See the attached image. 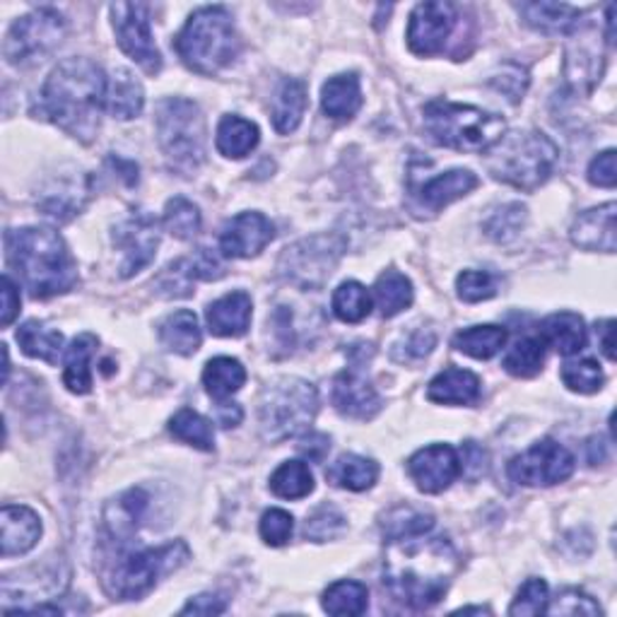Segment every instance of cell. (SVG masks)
<instances>
[{"mask_svg":"<svg viewBox=\"0 0 617 617\" xmlns=\"http://www.w3.org/2000/svg\"><path fill=\"white\" fill-rule=\"evenodd\" d=\"M615 215H617V205L613 201L582 213L572 225L574 246L584 248V252L615 254V248H617Z\"/></svg>","mask_w":617,"mask_h":617,"instance_id":"22","label":"cell"},{"mask_svg":"<svg viewBox=\"0 0 617 617\" xmlns=\"http://www.w3.org/2000/svg\"><path fill=\"white\" fill-rule=\"evenodd\" d=\"M523 22L543 34H574L582 28L584 10L567 3H521Z\"/></svg>","mask_w":617,"mask_h":617,"instance_id":"24","label":"cell"},{"mask_svg":"<svg viewBox=\"0 0 617 617\" xmlns=\"http://www.w3.org/2000/svg\"><path fill=\"white\" fill-rule=\"evenodd\" d=\"M6 258L34 299L65 295L77 285L75 258L63 236L51 227L8 230Z\"/></svg>","mask_w":617,"mask_h":617,"instance_id":"3","label":"cell"},{"mask_svg":"<svg viewBox=\"0 0 617 617\" xmlns=\"http://www.w3.org/2000/svg\"><path fill=\"white\" fill-rule=\"evenodd\" d=\"M408 472L419 492L439 494L461 476V458L449 444H432L411 456Z\"/></svg>","mask_w":617,"mask_h":617,"instance_id":"16","label":"cell"},{"mask_svg":"<svg viewBox=\"0 0 617 617\" xmlns=\"http://www.w3.org/2000/svg\"><path fill=\"white\" fill-rule=\"evenodd\" d=\"M331 449V442H328L326 435H309L307 439H301L299 451L309 456V461H323V456Z\"/></svg>","mask_w":617,"mask_h":617,"instance_id":"61","label":"cell"},{"mask_svg":"<svg viewBox=\"0 0 617 617\" xmlns=\"http://www.w3.org/2000/svg\"><path fill=\"white\" fill-rule=\"evenodd\" d=\"M435 529V517L425 514V511H415L411 507H396L384 517L382 531L386 535V541L403 535H415V533H427Z\"/></svg>","mask_w":617,"mask_h":617,"instance_id":"47","label":"cell"},{"mask_svg":"<svg viewBox=\"0 0 617 617\" xmlns=\"http://www.w3.org/2000/svg\"><path fill=\"white\" fill-rule=\"evenodd\" d=\"M574 456L555 439L535 442L531 449L511 458L509 478L526 488H553L574 472Z\"/></svg>","mask_w":617,"mask_h":617,"instance_id":"12","label":"cell"},{"mask_svg":"<svg viewBox=\"0 0 617 617\" xmlns=\"http://www.w3.org/2000/svg\"><path fill=\"white\" fill-rule=\"evenodd\" d=\"M321 606L328 615H362L370 606V591L360 582H336L323 591Z\"/></svg>","mask_w":617,"mask_h":617,"instance_id":"40","label":"cell"},{"mask_svg":"<svg viewBox=\"0 0 617 617\" xmlns=\"http://www.w3.org/2000/svg\"><path fill=\"white\" fill-rule=\"evenodd\" d=\"M160 340L169 352L191 358V354L199 352L203 343L199 317L189 309H179L174 313H169V317L160 323Z\"/></svg>","mask_w":617,"mask_h":617,"instance_id":"29","label":"cell"},{"mask_svg":"<svg viewBox=\"0 0 617 617\" xmlns=\"http://www.w3.org/2000/svg\"><path fill=\"white\" fill-rule=\"evenodd\" d=\"M550 615H588V617H598L603 610L598 603L591 598L588 594H584V591L579 588H564L562 594L555 598L553 606H547Z\"/></svg>","mask_w":617,"mask_h":617,"instance_id":"54","label":"cell"},{"mask_svg":"<svg viewBox=\"0 0 617 617\" xmlns=\"http://www.w3.org/2000/svg\"><path fill=\"white\" fill-rule=\"evenodd\" d=\"M526 217H529L526 205L507 203L502 208H497L494 213L488 220H485L482 230H485V234L490 236V240L500 242V244H509L521 234L523 225H526Z\"/></svg>","mask_w":617,"mask_h":617,"instance_id":"45","label":"cell"},{"mask_svg":"<svg viewBox=\"0 0 617 617\" xmlns=\"http://www.w3.org/2000/svg\"><path fill=\"white\" fill-rule=\"evenodd\" d=\"M490 83H492L494 89L504 92V95L511 102H519L523 97V92H526V87H529V73L523 71V68H519V65L509 63V65H504L500 75L492 77Z\"/></svg>","mask_w":617,"mask_h":617,"instance_id":"55","label":"cell"},{"mask_svg":"<svg viewBox=\"0 0 617 617\" xmlns=\"http://www.w3.org/2000/svg\"><path fill=\"white\" fill-rule=\"evenodd\" d=\"M252 309L254 301L244 290L220 297L205 311L210 333L220 338H242L252 326Z\"/></svg>","mask_w":617,"mask_h":617,"instance_id":"23","label":"cell"},{"mask_svg":"<svg viewBox=\"0 0 617 617\" xmlns=\"http://www.w3.org/2000/svg\"><path fill=\"white\" fill-rule=\"evenodd\" d=\"M562 382L574 393H598L606 384V374H603L600 364L596 360H576L562 366Z\"/></svg>","mask_w":617,"mask_h":617,"instance_id":"48","label":"cell"},{"mask_svg":"<svg viewBox=\"0 0 617 617\" xmlns=\"http://www.w3.org/2000/svg\"><path fill=\"white\" fill-rule=\"evenodd\" d=\"M345 517L340 514L336 507H321L313 511V514L307 519L305 523V538L307 541L313 543H326V541H333L340 533L345 531Z\"/></svg>","mask_w":617,"mask_h":617,"instance_id":"49","label":"cell"},{"mask_svg":"<svg viewBox=\"0 0 617 617\" xmlns=\"http://www.w3.org/2000/svg\"><path fill=\"white\" fill-rule=\"evenodd\" d=\"M458 299L476 305V301L492 299L497 295V278L485 270H464L456 278Z\"/></svg>","mask_w":617,"mask_h":617,"instance_id":"50","label":"cell"},{"mask_svg":"<svg viewBox=\"0 0 617 617\" xmlns=\"http://www.w3.org/2000/svg\"><path fill=\"white\" fill-rule=\"evenodd\" d=\"M560 162V148L541 130H517L502 136L488 150L485 167L492 179L519 191H535L553 177Z\"/></svg>","mask_w":617,"mask_h":617,"instance_id":"4","label":"cell"},{"mask_svg":"<svg viewBox=\"0 0 617 617\" xmlns=\"http://www.w3.org/2000/svg\"><path fill=\"white\" fill-rule=\"evenodd\" d=\"M18 343L28 358L46 364H58L63 352V336L39 321H28L18 328Z\"/></svg>","mask_w":617,"mask_h":617,"instance_id":"37","label":"cell"},{"mask_svg":"<svg viewBox=\"0 0 617 617\" xmlns=\"http://www.w3.org/2000/svg\"><path fill=\"white\" fill-rule=\"evenodd\" d=\"M191 550L183 541L167 543L162 547L136 550V553L130 550V553L116 557L104 584H107V591L116 600H138L148 596L162 576L187 564Z\"/></svg>","mask_w":617,"mask_h":617,"instance_id":"9","label":"cell"},{"mask_svg":"<svg viewBox=\"0 0 617 617\" xmlns=\"http://www.w3.org/2000/svg\"><path fill=\"white\" fill-rule=\"evenodd\" d=\"M92 193V179L83 172H71L51 179L42 195H39L36 208L42 215L54 222H71L87 205Z\"/></svg>","mask_w":617,"mask_h":617,"instance_id":"18","label":"cell"},{"mask_svg":"<svg viewBox=\"0 0 617 617\" xmlns=\"http://www.w3.org/2000/svg\"><path fill=\"white\" fill-rule=\"evenodd\" d=\"M142 107H146V92H142L138 77L130 71L118 68L109 83V114L118 121H130V118H136L142 111Z\"/></svg>","mask_w":617,"mask_h":617,"instance_id":"33","label":"cell"},{"mask_svg":"<svg viewBox=\"0 0 617 617\" xmlns=\"http://www.w3.org/2000/svg\"><path fill=\"white\" fill-rule=\"evenodd\" d=\"M490 615L492 610L490 608H461V610H456L454 615Z\"/></svg>","mask_w":617,"mask_h":617,"instance_id":"64","label":"cell"},{"mask_svg":"<svg viewBox=\"0 0 617 617\" xmlns=\"http://www.w3.org/2000/svg\"><path fill=\"white\" fill-rule=\"evenodd\" d=\"M319 413V391L307 379L283 376L266 386L258 403L260 432L268 442H285L307 432Z\"/></svg>","mask_w":617,"mask_h":617,"instance_id":"8","label":"cell"},{"mask_svg":"<svg viewBox=\"0 0 617 617\" xmlns=\"http://www.w3.org/2000/svg\"><path fill=\"white\" fill-rule=\"evenodd\" d=\"M177 54L189 71L199 75H215L240 54L232 15L227 8L208 6L195 10L177 36Z\"/></svg>","mask_w":617,"mask_h":617,"instance_id":"5","label":"cell"},{"mask_svg":"<svg viewBox=\"0 0 617 617\" xmlns=\"http://www.w3.org/2000/svg\"><path fill=\"white\" fill-rule=\"evenodd\" d=\"M111 20L116 42L148 75L162 71V54L155 46L150 30V8L146 3H114Z\"/></svg>","mask_w":617,"mask_h":617,"instance_id":"13","label":"cell"},{"mask_svg":"<svg viewBox=\"0 0 617 617\" xmlns=\"http://www.w3.org/2000/svg\"><path fill=\"white\" fill-rule=\"evenodd\" d=\"M333 405L336 411L350 417L366 423L382 411V398H379L376 389L370 384V379H364L362 372H343L336 376L333 382Z\"/></svg>","mask_w":617,"mask_h":617,"instance_id":"19","label":"cell"},{"mask_svg":"<svg viewBox=\"0 0 617 617\" xmlns=\"http://www.w3.org/2000/svg\"><path fill=\"white\" fill-rule=\"evenodd\" d=\"M596 338H598V348L603 350V354L610 362H615V321L606 319L596 323Z\"/></svg>","mask_w":617,"mask_h":617,"instance_id":"62","label":"cell"},{"mask_svg":"<svg viewBox=\"0 0 617 617\" xmlns=\"http://www.w3.org/2000/svg\"><path fill=\"white\" fill-rule=\"evenodd\" d=\"M476 187H478V177L468 172V169H451V172H444L423 183L411 181L415 203L432 215L442 213L446 205L464 199V195H468Z\"/></svg>","mask_w":617,"mask_h":617,"instance_id":"20","label":"cell"},{"mask_svg":"<svg viewBox=\"0 0 617 617\" xmlns=\"http://www.w3.org/2000/svg\"><path fill=\"white\" fill-rule=\"evenodd\" d=\"M458 458H461V472L468 480H478L488 472V454L476 442H466Z\"/></svg>","mask_w":617,"mask_h":617,"instance_id":"57","label":"cell"},{"mask_svg":"<svg viewBox=\"0 0 617 617\" xmlns=\"http://www.w3.org/2000/svg\"><path fill=\"white\" fill-rule=\"evenodd\" d=\"M97 345H99L97 336L83 333L73 340L68 350H65L63 384L68 386L71 393H77V396H85V393L92 391L89 362H92V358H95Z\"/></svg>","mask_w":617,"mask_h":617,"instance_id":"31","label":"cell"},{"mask_svg":"<svg viewBox=\"0 0 617 617\" xmlns=\"http://www.w3.org/2000/svg\"><path fill=\"white\" fill-rule=\"evenodd\" d=\"M242 417H244V411H242V405H236V403H227V401H222L217 405V423L230 429V427H236L242 423Z\"/></svg>","mask_w":617,"mask_h":617,"instance_id":"63","label":"cell"},{"mask_svg":"<svg viewBox=\"0 0 617 617\" xmlns=\"http://www.w3.org/2000/svg\"><path fill=\"white\" fill-rule=\"evenodd\" d=\"M458 570L461 557L446 535L393 538L384 555V588L405 608L429 610L446 596Z\"/></svg>","mask_w":617,"mask_h":617,"instance_id":"1","label":"cell"},{"mask_svg":"<svg viewBox=\"0 0 617 617\" xmlns=\"http://www.w3.org/2000/svg\"><path fill=\"white\" fill-rule=\"evenodd\" d=\"M114 244L121 248V278H134L146 266L152 264L160 246V227L157 220L148 215L146 210H134L128 220L114 230Z\"/></svg>","mask_w":617,"mask_h":617,"instance_id":"14","label":"cell"},{"mask_svg":"<svg viewBox=\"0 0 617 617\" xmlns=\"http://www.w3.org/2000/svg\"><path fill=\"white\" fill-rule=\"evenodd\" d=\"M260 538L270 547H283L292 538L295 531V519L292 514H287L285 509H268L264 517H260Z\"/></svg>","mask_w":617,"mask_h":617,"instance_id":"53","label":"cell"},{"mask_svg":"<svg viewBox=\"0 0 617 617\" xmlns=\"http://www.w3.org/2000/svg\"><path fill=\"white\" fill-rule=\"evenodd\" d=\"M20 290H18V285L15 280L10 278V273L3 275V319H0V323H3V328H8L12 321H15V317L20 313Z\"/></svg>","mask_w":617,"mask_h":617,"instance_id":"59","label":"cell"},{"mask_svg":"<svg viewBox=\"0 0 617 617\" xmlns=\"http://www.w3.org/2000/svg\"><path fill=\"white\" fill-rule=\"evenodd\" d=\"M345 248L348 242L343 234H313L285 248L278 270L290 285L301 290H317L331 278Z\"/></svg>","mask_w":617,"mask_h":617,"instance_id":"10","label":"cell"},{"mask_svg":"<svg viewBox=\"0 0 617 617\" xmlns=\"http://www.w3.org/2000/svg\"><path fill=\"white\" fill-rule=\"evenodd\" d=\"M374 299L376 309L382 311L384 319H393L403 309H408L415 299L413 283L398 270H386L374 283Z\"/></svg>","mask_w":617,"mask_h":617,"instance_id":"36","label":"cell"},{"mask_svg":"<svg viewBox=\"0 0 617 617\" xmlns=\"http://www.w3.org/2000/svg\"><path fill=\"white\" fill-rule=\"evenodd\" d=\"M246 382V370L240 360L234 358H215L205 364L203 386L210 398L217 403L227 401L232 393L240 391Z\"/></svg>","mask_w":617,"mask_h":617,"instance_id":"35","label":"cell"},{"mask_svg":"<svg viewBox=\"0 0 617 617\" xmlns=\"http://www.w3.org/2000/svg\"><path fill=\"white\" fill-rule=\"evenodd\" d=\"M201 225L203 220L199 205H193L189 199H183V195H177V199L164 205V227L169 234L177 236V240H193V236L201 232Z\"/></svg>","mask_w":617,"mask_h":617,"instance_id":"46","label":"cell"},{"mask_svg":"<svg viewBox=\"0 0 617 617\" xmlns=\"http://www.w3.org/2000/svg\"><path fill=\"white\" fill-rule=\"evenodd\" d=\"M545 345L541 338H521L507 354L502 366L517 379H531L543 372Z\"/></svg>","mask_w":617,"mask_h":617,"instance_id":"42","label":"cell"},{"mask_svg":"<svg viewBox=\"0 0 617 617\" xmlns=\"http://www.w3.org/2000/svg\"><path fill=\"white\" fill-rule=\"evenodd\" d=\"M275 240L273 222L264 213H242L220 232V252L227 258H254Z\"/></svg>","mask_w":617,"mask_h":617,"instance_id":"17","label":"cell"},{"mask_svg":"<svg viewBox=\"0 0 617 617\" xmlns=\"http://www.w3.org/2000/svg\"><path fill=\"white\" fill-rule=\"evenodd\" d=\"M362 107V87L358 73H340L321 89V109L336 121H348Z\"/></svg>","mask_w":617,"mask_h":617,"instance_id":"27","label":"cell"},{"mask_svg":"<svg viewBox=\"0 0 617 617\" xmlns=\"http://www.w3.org/2000/svg\"><path fill=\"white\" fill-rule=\"evenodd\" d=\"M260 140L258 134V126L246 121V118L230 114V116H222V121L217 126V150L230 157V160H242L252 150H256Z\"/></svg>","mask_w":617,"mask_h":617,"instance_id":"34","label":"cell"},{"mask_svg":"<svg viewBox=\"0 0 617 617\" xmlns=\"http://www.w3.org/2000/svg\"><path fill=\"white\" fill-rule=\"evenodd\" d=\"M157 140L167 162L181 174H193L205 162V118L195 102L167 97L157 104Z\"/></svg>","mask_w":617,"mask_h":617,"instance_id":"7","label":"cell"},{"mask_svg":"<svg viewBox=\"0 0 617 617\" xmlns=\"http://www.w3.org/2000/svg\"><path fill=\"white\" fill-rule=\"evenodd\" d=\"M437 345V333L432 328H415L411 336H405L401 343L393 348V360L396 362H417Z\"/></svg>","mask_w":617,"mask_h":617,"instance_id":"51","label":"cell"},{"mask_svg":"<svg viewBox=\"0 0 617 617\" xmlns=\"http://www.w3.org/2000/svg\"><path fill=\"white\" fill-rule=\"evenodd\" d=\"M307 111V85L301 81H283L273 102V126L280 136H290L299 128L301 116Z\"/></svg>","mask_w":617,"mask_h":617,"instance_id":"32","label":"cell"},{"mask_svg":"<svg viewBox=\"0 0 617 617\" xmlns=\"http://www.w3.org/2000/svg\"><path fill=\"white\" fill-rule=\"evenodd\" d=\"M326 478L340 490L350 492H364L374 488L379 478V464L372 458H364L358 454H343L336 458V464L326 470Z\"/></svg>","mask_w":617,"mask_h":617,"instance_id":"30","label":"cell"},{"mask_svg":"<svg viewBox=\"0 0 617 617\" xmlns=\"http://www.w3.org/2000/svg\"><path fill=\"white\" fill-rule=\"evenodd\" d=\"M148 502H150L148 492L140 488L128 490L118 497V500H114L107 507V514H104L111 538H118V543H126L128 538L138 531V523L142 514H146Z\"/></svg>","mask_w":617,"mask_h":617,"instance_id":"28","label":"cell"},{"mask_svg":"<svg viewBox=\"0 0 617 617\" xmlns=\"http://www.w3.org/2000/svg\"><path fill=\"white\" fill-rule=\"evenodd\" d=\"M458 10L446 0H432V3H419L408 24V46L417 56H435L449 42L456 28Z\"/></svg>","mask_w":617,"mask_h":617,"instance_id":"15","label":"cell"},{"mask_svg":"<svg viewBox=\"0 0 617 617\" xmlns=\"http://www.w3.org/2000/svg\"><path fill=\"white\" fill-rule=\"evenodd\" d=\"M199 278L193 268V258H179L169 264L152 280V292L162 299H183L193 295V280Z\"/></svg>","mask_w":617,"mask_h":617,"instance_id":"43","label":"cell"},{"mask_svg":"<svg viewBox=\"0 0 617 617\" xmlns=\"http://www.w3.org/2000/svg\"><path fill=\"white\" fill-rule=\"evenodd\" d=\"M65 36V20L54 8H39L12 22L3 54L12 65H30L49 56Z\"/></svg>","mask_w":617,"mask_h":617,"instance_id":"11","label":"cell"},{"mask_svg":"<svg viewBox=\"0 0 617 617\" xmlns=\"http://www.w3.org/2000/svg\"><path fill=\"white\" fill-rule=\"evenodd\" d=\"M586 323L579 313L572 311H560L550 313V317L541 323V340L543 345H550L562 358L582 352L586 348Z\"/></svg>","mask_w":617,"mask_h":617,"instance_id":"25","label":"cell"},{"mask_svg":"<svg viewBox=\"0 0 617 617\" xmlns=\"http://www.w3.org/2000/svg\"><path fill=\"white\" fill-rule=\"evenodd\" d=\"M427 398L439 405H472L480 398V379L468 370L449 366L432 379Z\"/></svg>","mask_w":617,"mask_h":617,"instance_id":"26","label":"cell"},{"mask_svg":"<svg viewBox=\"0 0 617 617\" xmlns=\"http://www.w3.org/2000/svg\"><path fill=\"white\" fill-rule=\"evenodd\" d=\"M109 81L89 58L58 63L39 95L36 114L81 142H92L99 130L102 109L107 107Z\"/></svg>","mask_w":617,"mask_h":617,"instance_id":"2","label":"cell"},{"mask_svg":"<svg viewBox=\"0 0 617 617\" xmlns=\"http://www.w3.org/2000/svg\"><path fill=\"white\" fill-rule=\"evenodd\" d=\"M547 584L543 579H529L521 586L514 603H511L509 615H543L547 610Z\"/></svg>","mask_w":617,"mask_h":617,"instance_id":"52","label":"cell"},{"mask_svg":"<svg viewBox=\"0 0 617 617\" xmlns=\"http://www.w3.org/2000/svg\"><path fill=\"white\" fill-rule=\"evenodd\" d=\"M273 494L283 500H305L313 492V476L305 461H285L270 476Z\"/></svg>","mask_w":617,"mask_h":617,"instance_id":"41","label":"cell"},{"mask_svg":"<svg viewBox=\"0 0 617 617\" xmlns=\"http://www.w3.org/2000/svg\"><path fill=\"white\" fill-rule=\"evenodd\" d=\"M588 181L600 189H613L617 183V167H615V150H606L596 155L588 164Z\"/></svg>","mask_w":617,"mask_h":617,"instance_id":"56","label":"cell"},{"mask_svg":"<svg viewBox=\"0 0 617 617\" xmlns=\"http://www.w3.org/2000/svg\"><path fill=\"white\" fill-rule=\"evenodd\" d=\"M169 432H172L174 439L189 444V446H195V449H201V451L215 449L213 423L191 408H181L172 419H169Z\"/></svg>","mask_w":617,"mask_h":617,"instance_id":"39","label":"cell"},{"mask_svg":"<svg viewBox=\"0 0 617 617\" xmlns=\"http://www.w3.org/2000/svg\"><path fill=\"white\" fill-rule=\"evenodd\" d=\"M427 136L437 146L458 152H488L494 142H500L507 121L502 116L482 111L470 104H454L435 99L423 111Z\"/></svg>","mask_w":617,"mask_h":617,"instance_id":"6","label":"cell"},{"mask_svg":"<svg viewBox=\"0 0 617 617\" xmlns=\"http://www.w3.org/2000/svg\"><path fill=\"white\" fill-rule=\"evenodd\" d=\"M193 268L201 280H220L222 275H225V266H222L217 254L210 252V248H201V252L195 254Z\"/></svg>","mask_w":617,"mask_h":617,"instance_id":"58","label":"cell"},{"mask_svg":"<svg viewBox=\"0 0 617 617\" xmlns=\"http://www.w3.org/2000/svg\"><path fill=\"white\" fill-rule=\"evenodd\" d=\"M507 343V328L502 326H472L454 336V348L472 360H490Z\"/></svg>","mask_w":617,"mask_h":617,"instance_id":"38","label":"cell"},{"mask_svg":"<svg viewBox=\"0 0 617 617\" xmlns=\"http://www.w3.org/2000/svg\"><path fill=\"white\" fill-rule=\"evenodd\" d=\"M42 538V519L22 504H6L0 511V553L3 557L24 555Z\"/></svg>","mask_w":617,"mask_h":617,"instance_id":"21","label":"cell"},{"mask_svg":"<svg viewBox=\"0 0 617 617\" xmlns=\"http://www.w3.org/2000/svg\"><path fill=\"white\" fill-rule=\"evenodd\" d=\"M333 313L345 323H360L372 313V295L358 280H348L333 292Z\"/></svg>","mask_w":617,"mask_h":617,"instance_id":"44","label":"cell"},{"mask_svg":"<svg viewBox=\"0 0 617 617\" xmlns=\"http://www.w3.org/2000/svg\"><path fill=\"white\" fill-rule=\"evenodd\" d=\"M227 610L225 606V600H222L220 596H213V594H203V596H195L191 598L187 606L181 608L183 615H222Z\"/></svg>","mask_w":617,"mask_h":617,"instance_id":"60","label":"cell"}]
</instances>
